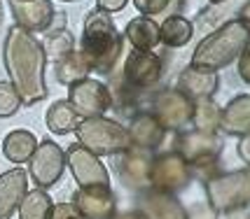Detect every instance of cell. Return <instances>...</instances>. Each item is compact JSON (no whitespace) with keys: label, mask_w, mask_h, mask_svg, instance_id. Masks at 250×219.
Wrapping results in <instances>:
<instances>
[{"label":"cell","mask_w":250,"mask_h":219,"mask_svg":"<svg viewBox=\"0 0 250 219\" xmlns=\"http://www.w3.org/2000/svg\"><path fill=\"white\" fill-rule=\"evenodd\" d=\"M80 114L75 112V108L68 103V100H59L54 103L49 112H47V126L52 133H59V135H65V133L77 131L80 126Z\"/></svg>","instance_id":"obj_11"},{"label":"cell","mask_w":250,"mask_h":219,"mask_svg":"<svg viewBox=\"0 0 250 219\" xmlns=\"http://www.w3.org/2000/svg\"><path fill=\"white\" fill-rule=\"evenodd\" d=\"M180 177H183V165H180V159H175V156H164V159H159L152 170L154 184L164 186V189L175 186Z\"/></svg>","instance_id":"obj_17"},{"label":"cell","mask_w":250,"mask_h":219,"mask_svg":"<svg viewBox=\"0 0 250 219\" xmlns=\"http://www.w3.org/2000/svg\"><path fill=\"white\" fill-rule=\"evenodd\" d=\"M5 66L12 77V87L26 105L47 96L42 47L23 28H12L5 40Z\"/></svg>","instance_id":"obj_1"},{"label":"cell","mask_w":250,"mask_h":219,"mask_svg":"<svg viewBox=\"0 0 250 219\" xmlns=\"http://www.w3.org/2000/svg\"><path fill=\"white\" fill-rule=\"evenodd\" d=\"M47 219H87V217H84L73 203H59V205L52 208V212H49Z\"/></svg>","instance_id":"obj_21"},{"label":"cell","mask_w":250,"mask_h":219,"mask_svg":"<svg viewBox=\"0 0 250 219\" xmlns=\"http://www.w3.org/2000/svg\"><path fill=\"white\" fill-rule=\"evenodd\" d=\"M91 70L87 63L84 54H68L63 61H59L56 66V77L63 82V84H77L82 79H87V73Z\"/></svg>","instance_id":"obj_13"},{"label":"cell","mask_w":250,"mask_h":219,"mask_svg":"<svg viewBox=\"0 0 250 219\" xmlns=\"http://www.w3.org/2000/svg\"><path fill=\"white\" fill-rule=\"evenodd\" d=\"M38 147V140L35 135L28 131H12L5 143H2V154L14 161V164H23V161H31L33 152Z\"/></svg>","instance_id":"obj_12"},{"label":"cell","mask_w":250,"mask_h":219,"mask_svg":"<svg viewBox=\"0 0 250 219\" xmlns=\"http://www.w3.org/2000/svg\"><path fill=\"white\" fill-rule=\"evenodd\" d=\"M68 164L80 186H108V170L96 159V154L84 149L82 145H73L68 149Z\"/></svg>","instance_id":"obj_6"},{"label":"cell","mask_w":250,"mask_h":219,"mask_svg":"<svg viewBox=\"0 0 250 219\" xmlns=\"http://www.w3.org/2000/svg\"><path fill=\"white\" fill-rule=\"evenodd\" d=\"M164 2L166 0H136L138 10H143V12H159L164 7Z\"/></svg>","instance_id":"obj_22"},{"label":"cell","mask_w":250,"mask_h":219,"mask_svg":"<svg viewBox=\"0 0 250 219\" xmlns=\"http://www.w3.org/2000/svg\"><path fill=\"white\" fill-rule=\"evenodd\" d=\"M120 219H145L143 215H124V217H120Z\"/></svg>","instance_id":"obj_24"},{"label":"cell","mask_w":250,"mask_h":219,"mask_svg":"<svg viewBox=\"0 0 250 219\" xmlns=\"http://www.w3.org/2000/svg\"><path fill=\"white\" fill-rule=\"evenodd\" d=\"M21 105V98L17 93V89L7 84V82H0V117H12Z\"/></svg>","instance_id":"obj_19"},{"label":"cell","mask_w":250,"mask_h":219,"mask_svg":"<svg viewBox=\"0 0 250 219\" xmlns=\"http://www.w3.org/2000/svg\"><path fill=\"white\" fill-rule=\"evenodd\" d=\"M80 117H101L110 108V93L103 84L94 79H82L70 87V100H68Z\"/></svg>","instance_id":"obj_5"},{"label":"cell","mask_w":250,"mask_h":219,"mask_svg":"<svg viewBox=\"0 0 250 219\" xmlns=\"http://www.w3.org/2000/svg\"><path fill=\"white\" fill-rule=\"evenodd\" d=\"M73 205L87 219H110L115 212V198L108 186H82Z\"/></svg>","instance_id":"obj_7"},{"label":"cell","mask_w":250,"mask_h":219,"mask_svg":"<svg viewBox=\"0 0 250 219\" xmlns=\"http://www.w3.org/2000/svg\"><path fill=\"white\" fill-rule=\"evenodd\" d=\"M126 5V0H98V7L105 12H117Z\"/></svg>","instance_id":"obj_23"},{"label":"cell","mask_w":250,"mask_h":219,"mask_svg":"<svg viewBox=\"0 0 250 219\" xmlns=\"http://www.w3.org/2000/svg\"><path fill=\"white\" fill-rule=\"evenodd\" d=\"M14 7V17L19 19V23H23V28H44L49 19H52V5L47 0H31V2H12Z\"/></svg>","instance_id":"obj_10"},{"label":"cell","mask_w":250,"mask_h":219,"mask_svg":"<svg viewBox=\"0 0 250 219\" xmlns=\"http://www.w3.org/2000/svg\"><path fill=\"white\" fill-rule=\"evenodd\" d=\"M70 47H73V37H70L68 33H56V35H52L49 42H47V49H49V54L52 56L68 54Z\"/></svg>","instance_id":"obj_20"},{"label":"cell","mask_w":250,"mask_h":219,"mask_svg":"<svg viewBox=\"0 0 250 219\" xmlns=\"http://www.w3.org/2000/svg\"><path fill=\"white\" fill-rule=\"evenodd\" d=\"M77 138H80V145L84 149H89L91 154L124 152L131 145L129 131L122 128L117 121L103 119V117H91V119L80 121Z\"/></svg>","instance_id":"obj_3"},{"label":"cell","mask_w":250,"mask_h":219,"mask_svg":"<svg viewBox=\"0 0 250 219\" xmlns=\"http://www.w3.org/2000/svg\"><path fill=\"white\" fill-rule=\"evenodd\" d=\"M124 75L136 87H147L159 77V58L147 52H133L126 61Z\"/></svg>","instance_id":"obj_9"},{"label":"cell","mask_w":250,"mask_h":219,"mask_svg":"<svg viewBox=\"0 0 250 219\" xmlns=\"http://www.w3.org/2000/svg\"><path fill=\"white\" fill-rule=\"evenodd\" d=\"M84 58H87L89 68L108 73L112 63L117 61L122 49V37L117 35L112 21L108 19V14L103 12H91L84 23Z\"/></svg>","instance_id":"obj_2"},{"label":"cell","mask_w":250,"mask_h":219,"mask_svg":"<svg viewBox=\"0 0 250 219\" xmlns=\"http://www.w3.org/2000/svg\"><path fill=\"white\" fill-rule=\"evenodd\" d=\"M28 189V175L21 168H14L0 175V219H10L12 212L21 205Z\"/></svg>","instance_id":"obj_8"},{"label":"cell","mask_w":250,"mask_h":219,"mask_svg":"<svg viewBox=\"0 0 250 219\" xmlns=\"http://www.w3.org/2000/svg\"><path fill=\"white\" fill-rule=\"evenodd\" d=\"M52 198L44 194L42 189H35V191H26V196L21 198V219H47L52 212Z\"/></svg>","instance_id":"obj_14"},{"label":"cell","mask_w":250,"mask_h":219,"mask_svg":"<svg viewBox=\"0 0 250 219\" xmlns=\"http://www.w3.org/2000/svg\"><path fill=\"white\" fill-rule=\"evenodd\" d=\"M126 35H129L131 42L136 44V49H150L159 40V28L150 19H136V21L129 23Z\"/></svg>","instance_id":"obj_15"},{"label":"cell","mask_w":250,"mask_h":219,"mask_svg":"<svg viewBox=\"0 0 250 219\" xmlns=\"http://www.w3.org/2000/svg\"><path fill=\"white\" fill-rule=\"evenodd\" d=\"M65 154L52 140H42L31 156V175L40 186H52L63 175Z\"/></svg>","instance_id":"obj_4"},{"label":"cell","mask_w":250,"mask_h":219,"mask_svg":"<svg viewBox=\"0 0 250 219\" xmlns=\"http://www.w3.org/2000/svg\"><path fill=\"white\" fill-rule=\"evenodd\" d=\"M26 2H28V0H26Z\"/></svg>","instance_id":"obj_25"},{"label":"cell","mask_w":250,"mask_h":219,"mask_svg":"<svg viewBox=\"0 0 250 219\" xmlns=\"http://www.w3.org/2000/svg\"><path fill=\"white\" fill-rule=\"evenodd\" d=\"M162 126L152 119V117H138V119L133 121V126H131V133L129 138L133 143L143 145V147H152L162 140Z\"/></svg>","instance_id":"obj_16"},{"label":"cell","mask_w":250,"mask_h":219,"mask_svg":"<svg viewBox=\"0 0 250 219\" xmlns=\"http://www.w3.org/2000/svg\"><path fill=\"white\" fill-rule=\"evenodd\" d=\"M189 37V26L183 19H168L164 23L162 31V40L166 44H183Z\"/></svg>","instance_id":"obj_18"}]
</instances>
